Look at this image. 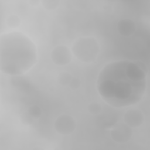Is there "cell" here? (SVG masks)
I'll return each mask as SVG.
<instances>
[{
    "label": "cell",
    "mask_w": 150,
    "mask_h": 150,
    "mask_svg": "<svg viewBox=\"0 0 150 150\" xmlns=\"http://www.w3.org/2000/svg\"><path fill=\"white\" fill-rule=\"evenodd\" d=\"M146 86L144 69L139 64L127 60L106 65L97 81L100 95L115 107H127L139 102L145 94Z\"/></svg>",
    "instance_id": "6da1fadb"
},
{
    "label": "cell",
    "mask_w": 150,
    "mask_h": 150,
    "mask_svg": "<svg viewBox=\"0 0 150 150\" xmlns=\"http://www.w3.org/2000/svg\"><path fill=\"white\" fill-rule=\"evenodd\" d=\"M11 42L8 45L5 43V71L11 66H14L13 73H20L26 70L35 60L36 53L31 42L23 36L18 34L12 36Z\"/></svg>",
    "instance_id": "7a4b0ae2"
}]
</instances>
